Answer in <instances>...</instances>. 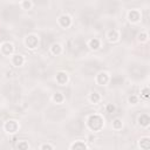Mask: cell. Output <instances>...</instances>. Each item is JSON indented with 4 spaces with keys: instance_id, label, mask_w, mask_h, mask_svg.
<instances>
[{
    "instance_id": "6da1fadb",
    "label": "cell",
    "mask_w": 150,
    "mask_h": 150,
    "mask_svg": "<svg viewBox=\"0 0 150 150\" xmlns=\"http://www.w3.org/2000/svg\"><path fill=\"white\" fill-rule=\"evenodd\" d=\"M84 47H86V46H84V42H83V40L80 39V38H73V39H70V40L68 41V49H69L73 54H75V55L82 53V52L84 50Z\"/></svg>"
},
{
    "instance_id": "7a4b0ae2",
    "label": "cell",
    "mask_w": 150,
    "mask_h": 150,
    "mask_svg": "<svg viewBox=\"0 0 150 150\" xmlns=\"http://www.w3.org/2000/svg\"><path fill=\"white\" fill-rule=\"evenodd\" d=\"M4 94L9 100H13V101L14 100H18L19 96H20V88L15 83L6 84L5 88H4Z\"/></svg>"
},
{
    "instance_id": "3957f363",
    "label": "cell",
    "mask_w": 150,
    "mask_h": 150,
    "mask_svg": "<svg viewBox=\"0 0 150 150\" xmlns=\"http://www.w3.org/2000/svg\"><path fill=\"white\" fill-rule=\"evenodd\" d=\"M96 19H97V14L93 9H87L81 14V20L86 25H93L96 21Z\"/></svg>"
},
{
    "instance_id": "277c9868",
    "label": "cell",
    "mask_w": 150,
    "mask_h": 150,
    "mask_svg": "<svg viewBox=\"0 0 150 150\" xmlns=\"http://www.w3.org/2000/svg\"><path fill=\"white\" fill-rule=\"evenodd\" d=\"M18 15H19V9H18V7H15V6L7 7V8L4 11V13H2L4 19L7 20V21H13V20H15V19L18 18Z\"/></svg>"
},
{
    "instance_id": "5b68a950",
    "label": "cell",
    "mask_w": 150,
    "mask_h": 150,
    "mask_svg": "<svg viewBox=\"0 0 150 150\" xmlns=\"http://www.w3.org/2000/svg\"><path fill=\"white\" fill-rule=\"evenodd\" d=\"M129 73L134 79H141L146 74V69L143 66L135 64V66H131V68L129 69Z\"/></svg>"
},
{
    "instance_id": "8992f818",
    "label": "cell",
    "mask_w": 150,
    "mask_h": 150,
    "mask_svg": "<svg viewBox=\"0 0 150 150\" xmlns=\"http://www.w3.org/2000/svg\"><path fill=\"white\" fill-rule=\"evenodd\" d=\"M100 69V64L97 62H94V61H90V62H87L83 67V73L87 74V75H94L97 73V70Z\"/></svg>"
},
{
    "instance_id": "52a82bcc",
    "label": "cell",
    "mask_w": 150,
    "mask_h": 150,
    "mask_svg": "<svg viewBox=\"0 0 150 150\" xmlns=\"http://www.w3.org/2000/svg\"><path fill=\"white\" fill-rule=\"evenodd\" d=\"M32 73H33L34 76L43 77V76H46V75L48 74V69H47V67H46L45 64H42V63H38V64H35V66L33 67Z\"/></svg>"
},
{
    "instance_id": "ba28073f",
    "label": "cell",
    "mask_w": 150,
    "mask_h": 150,
    "mask_svg": "<svg viewBox=\"0 0 150 150\" xmlns=\"http://www.w3.org/2000/svg\"><path fill=\"white\" fill-rule=\"evenodd\" d=\"M88 124H89V127H90L91 129H94V130H98V129L102 127L103 121H102V118H101L100 116H97V115H93V116L89 117V120H88Z\"/></svg>"
},
{
    "instance_id": "9c48e42d",
    "label": "cell",
    "mask_w": 150,
    "mask_h": 150,
    "mask_svg": "<svg viewBox=\"0 0 150 150\" xmlns=\"http://www.w3.org/2000/svg\"><path fill=\"white\" fill-rule=\"evenodd\" d=\"M68 129H69L71 132L79 134V132H81L82 129H83V123H82L81 120H79V118H77V120H74V121H71V122L69 123Z\"/></svg>"
},
{
    "instance_id": "30bf717a",
    "label": "cell",
    "mask_w": 150,
    "mask_h": 150,
    "mask_svg": "<svg viewBox=\"0 0 150 150\" xmlns=\"http://www.w3.org/2000/svg\"><path fill=\"white\" fill-rule=\"evenodd\" d=\"M101 7L104 9V12L112 13V12H115L117 9V4L115 1H112V0H105V1H103L101 4Z\"/></svg>"
},
{
    "instance_id": "8fae6325",
    "label": "cell",
    "mask_w": 150,
    "mask_h": 150,
    "mask_svg": "<svg viewBox=\"0 0 150 150\" xmlns=\"http://www.w3.org/2000/svg\"><path fill=\"white\" fill-rule=\"evenodd\" d=\"M135 34H136V32H135V29H134V28L125 27V28H124V30H123V39H124L125 41H131V40H132V38L135 36Z\"/></svg>"
},
{
    "instance_id": "7c38bea8",
    "label": "cell",
    "mask_w": 150,
    "mask_h": 150,
    "mask_svg": "<svg viewBox=\"0 0 150 150\" xmlns=\"http://www.w3.org/2000/svg\"><path fill=\"white\" fill-rule=\"evenodd\" d=\"M26 43H27V46L29 48H34L38 45V39L35 36H28L27 40H26Z\"/></svg>"
},
{
    "instance_id": "4fadbf2b",
    "label": "cell",
    "mask_w": 150,
    "mask_h": 150,
    "mask_svg": "<svg viewBox=\"0 0 150 150\" xmlns=\"http://www.w3.org/2000/svg\"><path fill=\"white\" fill-rule=\"evenodd\" d=\"M16 129H18V124H16L14 121H8V122L6 123V130H7V131L14 132Z\"/></svg>"
},
{
    "instance_id": "5bb4252c",
    "label": "cell",
    "mask_w": 150,
    "mask_h": 150,
    "mask_svg": "<svg viewBox=\"0 0 150 150\" xmlns=\"http://www.w3.org/2000/svg\"><path fill=\"white\" fill-rule=\"evenodd\" d=\"M60 22H61V25H62L63 27H68V26L70 25V19H69V16H67V15H62V16L60 18Z\"/></svg>"
},
{
    "instance_id": "9a60e30c",
    "label": "cell",
    "mask_w": 150,
    "mask_h": 150,
    "mask_svg": "<svg viewBox=\"0 0 150 150\" xmlns=\"http://www.w3.org/2000/svg\"><path fill=\"white\" fill-rule=\"evenodd\" d=\"M97 81H98V83H101V84L107 83V81H108L107 74H105V73H101L100 75H97Z\"/></svg>"
},
{
    "instance_id": "2e32d148",
    "label": "cell",
    "mask_w": 150,
    "mask_h": 150,
    "mask_svg": "<svg viewBox=\"0 0 150 150\" xmlns=\"http://www.w3.org/2000/svg\"><path fill=\"white\" fill-rule=\"evenodd\" d=\"M52 40H53V38L50 35H43V38H42V47H47L52 42Z\"/></svg>"
},
{
    "instance_id": "e0dca14e",
    "label": "cell",
    "mask_w": 150,
    "mask_h": 150,
    "mask_svg": "<svg viewBox=\"0 0 150 150\" xmlns=\"http://www.w3.org/2000/svg\"><path fill=\"white\" fill-rule=\"evenodd\" d=\"M56 80H57V82L59 83H64L66 81H67V75L64 74V73H59L57 75H56Z\"/></svg>"
},
{
    "instance_id": "ac0fdd59",
    "label": "cell",
    "mask_w": 150,
    "mask_h": 150,
    "mask_svg": "<svg viewBox=\"0 0 150 150\" xmlns=\"http://www.w3.org/2000/svg\"><path fill=\"white\" fill-rule=\"evenodd\" d=\"M149 122H150V120H149V116H148V115H142V116L139 117V123H141V124L148 125Z\"/></svg>"
},
{
    "instance_id": "d6986e66",
    "label": "cell",
    "mask_w": 150,
    "mask_h": 150,
    "mask_svg": "<svg viewBox=\"0 0 150 150\" xmlns=\"http://www.w3.org/2000/svg\"><path fill=\"white\" fill-rule=\"evenodd\" d=\"M2 50H4V53H5V54H9V53H12L13 47H12V45H11V43H5V45H4V47H2Z\"/></svg>"
},
{
    "instance_id": "ffe728a7",
    "label": "cell",
    "mask_w": 150,
    "mask_h": 150,
    "mask_svg": "<svg viewBox=\"0 0 150 150\" xmlns=\"http://www.w3.org/2000/svg\"><path fill=\"white\" fill-rule=\"evenodd\" d=\"M141 146H142L143 149H149V148H150V141H149L148 138L142 139V141H141Z\"/></svg>"
},
{
    "instance_id": "44dd1931",
    "label": "cell",
    "mask_w": 150,
    "mask_h": 150,
    "mask_svg": "<svg viewBox=\"0 0 150 150\" xmlns=\"http://www.w3.org/2000/svg\"><path fill=\"white\" fill-rule=\"evenodd\" d=\"M129 18H130V20H132V21H137V20L139 19V14H138L137 12L132 11V12L129 14Z\"/></svg>"
},
{
    "instance_id": "7402d4cb",
    "label": "cell",
    "mask_w": 150,
    "mask_h": 150,
    "mask_svg": "<svg viewBox=\"0 0 150 150\" xmlns=\"http://www.w3.org/2000/svg\"><path fill=\"white\" fill-rule=\"evenodd\" d=\"M22 62H23V59H22L21 55H16V56H14V63H15L16 66L22 64Z\"/></svg>"
},
{
    "instance_id": "603a6c76",
    "label": "cell",
    "mask_w": 150,
    "mask_h": 150,
    "mask_svg": "<svg viewBox=\"0 0 150 150\" xmlns=\"http://www.w3.org/2000/svg\"><path fill=\"white\" fill-rule=\"evenodd\" d=\"M98 45H100V42H98L97 39H93V40H90V47H91V48L96 49V48H98Z\"/></svg>"
},
{
    "instance_id": "cb8c5ba5",
    "label": "cell",
    "mask_w": 150,
    "mask_h": 150,
    "mask_svg": "<svg viewBox=\"0 0 150 150\" xmlns=\"http://www.w3.org/2000/svg\"><path fill=\"white\" fill-rule=\"evenodd\" d=\"M108 38H109V40H116V39H117V33H116V30H110L109 34H108Z\"/></svg>"
},
{
    "instance_id": "d4e9b609",
    "label": "cell",
    "mask_w": 150,
    "mask_h": 150,
    "mask_svg": "<svg viewBox=\"0 0 150 150\" xmlns=\"http://www.w3.org/2000/svg\"><path fill=\"white\" fill-rule=\"evenodd\" d=\"M71 148H73V149H86V145H84L83 143H76V144H74Z\"/></svg>"
},
{
    "instance_id": "484cf974",
    "label": "cell",
    "mask_w": 150,
    "mask_h": 150,
    "mask_svg": "<svg viewBox=\"0 0 150 150\" xmlns=\"http://www.w3.org/2000/svg\"><path fill=\"white\" fill-rule=\"evenodd\" d=\"M52 50H53V53H54V54H59V53H60V50H61V48H60V46H59V45H54V46H53V48H52Z\"/></svg>"
},
{
    "instance_id": "4316f807",
    "label": "cell",
    "mask_w": 150,
    "mask_h": 150,
    "mask_svg": "<svg viewBox=\"0 0 150 150\" xmlns=\"http://www.w3.org/2000/svg\"><path fill=\"white\" fill-rule=\"evenodd\" d=\"M90 98H91V101H93V102H97V101L100 100V96H98V94H97V93H93Z\"/></svg>"
},
{
    "instance_id": "83f0119b",
    "label": "cell",
    "mask_w": 150,
    "mask_h": 150,
    "mask_svg": "<svg viewBox=\"0 0 150 150\" xmlns=\"http://www.w3.org/2000/svg\"><path fill=\"white\" fill-rule=\"evenodd\" d=\"M122 81H123V79L120 77V76H116V77L112 79V83L114 84H118V82H122Z\"/></svg>"
},
{
    "instance_id": "f1b7e54d",
    "label": "cell",
    "mask_w": 150,
    "mask_h": 150,
    "mask_svg": "<svg viewBox=\"0 0 150 150\" xmlns=\"http://www.w3.org/2000/svg\"><path fill=\"white\" fill-rule=\"evenodd\" d=\"M54 100H55L56 102H61V101H62V95H61V94H55V95H54Z\"/></svg>"
},
{
    "instance_id": "f546056e",
    "label": "cell",
    "mask_w": 150,
    "mask_h": 150,
    "mask_svg": "<svg viewBox=\"0 0 150 150\" xmlns=\"http://www.w3.org/2000/svg\"><path fill=\"white\" fill-rule=\"evenodd\" d=\"M121 125H122V123H121L120 120H115V121H114V127H115V128H121Z\"/></svg>"
},
{
    "instance_id": "4dcf8cb0",
    "label": "cell",
    "mask_w": 150,
    "mask_h": 150,
    "mask_svg": "<svg viewBox=\"0 0 150 150\" xmlns=\"http://www.w3.org/2000/svg\"><path fill=\"white\" fill-rule=\"evenodd\" d=\"M18 148H21V149H27V148H28V145H27L26 143H20V144H18Z\"/></svg>"
},
{
    "instance_id": "1f68e13d",
    "label": "cell",
    "mask_w": 150,
    "mask_h": 150,
    "mask_svg": "<svg viewBox=\"0 0 150 150\" xmlns=\"http://www.w3.org/2000/svg\"><path fill=\"white\" fill-rule=\"evenodd\" d=\"M143 96H144V97H149V89H148V88H145V89L143 90Z\"/></svg>"
},
{
    "instance_id": "d6a6232c",
    "label": "cell",
    "mask_w": 150,
    "mask_h": 150,
    "mask_svg": "<svg viewBox=\"0 0 150 150\" xmlns=\"http://www.w3.org/2000/svg\"><path fill=\"white\" fill-rule=\"evenodd\" d=\"M114 109H115V108H114V105H111V104H108V107H107V110H108L109 112H112V111H114Z\"/></svg>"
},
{
    "instance_id": "836d02e7",
    "label": "cell",
    "mask_w": 150,
    "mask_h": 150,
    "mask_svg": "<svg viewBox=\"0 0 150 150\" xmlns=\"http://www.w3.org/2000/svg\"><path fill=\"white\" fill-rule=\"evenodd\" d=\"M145 36H146L145 34H142V35L139 36V39H141V40H145Z\"/></svg>"
},
{
    "instance_id": "e575fe53",
    "label": "cell",
    "mask_w": 150,
    "mask_h": 150,
    "mask_svg": "<svg viewBox=\"0 0 150 150\" xmlns=\"http://www.w3.org/2000/svg\"><path fill=\"white\" fill-rule=\"evenodd\" d=\"M130 102H136V97H135V96L130 97Z\"/></svg>"
},
{
    "instance_id": "d590c367",
    "label": "cell",
    "mask_w": 150,
    "mask_h": 150,
    "mask_svg": "<svg viewBox=\"0 0 150 150\" xmlns=\"http://www.w3.org/2000/svg\"><path fill=\"white\" fill-rule=\"evenodd\" d=\"M23 5H25V7H29V2H28V1H25Z\"/></svg>"
},
{
    "instance_id": "8d00e7d4",
    "label": "cell",
    "mask_w": 150,
    "mask_h": 150,
    "mask_svg": "<svg viewBox=\"0 0 150 150\" xmlns=\"http://www.w3.org/2000/svg\"><path fill=\"white\" fill-rule=\"evenodd\" d=\"M47 148H48V149H52L50 145H43V146H42V149H47Z\"/></svg>"
}]
</instances>
